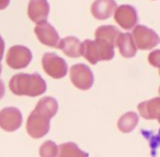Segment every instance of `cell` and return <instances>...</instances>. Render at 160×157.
Returning <instances> with one entry per match:
<instances>
[{
  "instance_id": "6da1fadb",
  "label": "cell",
  "mask_w": 160,
  "mask_h": 157,
  "mask_svg": "<svg viewBox=\"0 0 160 157\" xmlns=\"http://www.w3.org/2000/svg\"><path fill=\"white\" fill-rule=\"evenodd\" d=\"M9 88L17 96L38 97L46 91V82L38 74H17L11 78Z\"/></svg>"
},
{
  "instance_id": "7a4b0ae2",
  "label": "cell",
  "mask_w": 160,
  "mask_h": 157,
  "mask_svg": "<svg viewBox=\"0 0 160 157\" xmlns=\"http://www.w3.org/2000/svg\"><path fill=\"white\" fill-rule=\"evenodd\" d=\"M133 39L137 49L139 50H152L160 43V38L152 29H149L148 27L142 24L136 25L133 29Z\"/></svg>"
},
{
  "instance_id": "3957f363",
  "label": "cell",
  "mask_w": 160,
  "mask_h": 157,
  "mask_svg": "<svg viewBox=\"0 0 160 157\" xmlns=\"http://www.w3.org/2000/svg\"><path fill=\"white\" fill-rule=\"evenodd\" d=\"M51 119L44 113H41L36 110H33L28 118L27 131L28 134L33 139H41L48 133L51 128Z\"/></svg>"
},
{
  "instance_id": "277c9868",
  "label": "cell",
  "mask_w": 160,
  "mask_h": 157,
  "mask_svg": "<svg viewBox=\"0 0 160 157\" xmlns=\"http://www.w3.org/2000/svg\"><path fill=\"white\" fill-rule=\"evenodd\" d=\"M42 66L45 73L55 79L65 77L68 71L67 63L55 53H45L42 58Z\"/></svg>"
},
{
  "instance_id": "5b68a950",
  "label": "cell",
  "mask_w": 160,
  "mask_h": 157,
  "mask_svg": "<svg viewBox=\"0 0 160 157\" xmlns=\"http://www.w3.org/2000/svg\"><path fill=\"white\" fill-rule=\"evenodd\" d=\"M70 80L76 88L89 90L94 82L93 73L85 64H76L70 68Z\"/></svg>"
},
{
  "instance_id": "8992f818",
  "label": "cell",
  "mask_w": 160,
  "mask_h": 157,
  "mask_svg": "<svg viewBox=\"0 0 160 157\" xmlns=\"http://www.w3.org/2000/svg\"><path fill=\"white\" fill-rule=\"evenodd\" d=\"M32 60V52L22 45H14L10 47L7 53L6 62L12 69L25 68Z\"/></svg>"
},
{
  "instance_id": "52a82bcc",
  "label": "cell",
  "mask_w": 160,
  "mask_h": 157,
  "mask_svg": "<svg viewBox=\"0 0 160 157\" xmlns=\"http://www.w3.org/2000/svg\"><path fill=\"white\" fill-rule=\"evenodd\" d=\"M115 22L124 30H132L137 25V11L133 6L122 5L116 8L114 12Z\"/></svg>"
},
{
  "instance_id": "ba28073f",
  "label": "cell",
  "mask_w": 160,
  "mask_h": 157,
  "mask_svg": "<svg viewBox=\"0 0 160 157\" xmlns=\"http://www.w3.org/2000/svg\"><path fill=\"white\" fill-rule=\"evenodd\" d=\"M34 32L42 44L49 47H54V49H58L60 42L59 34L57 33L55 28L51 23H48L47 21L38 23L34 29Z\"/></svg>"
},
{
  "instance_id": "9c48e42d",
  "label": "cell",
  "mask_w": 160,
  "mask_h": 157,
  "mask_svg": "<svg viewBox=\"0 0 160 157\" xmlns=\"http://www.w3.org/2000/svg\"><path fill=\"white\" fill-rule=\"evenodd\" d=\"M22 124V114L20 110L13 107L5 108L0 111V128L7 132L17 131Z\"/></svg>"
},
{
  "instance_id": "30bf717a",
  "label": "cell",
  "mask_w": 160,
  "mask_h": 157,
  "mask_svg": "<svg viewBox=\"0 0 160 157\" xmlns=\"http://www.w3.org/2000/svg\"><path fill=\"white\" fill-rule=\"evenodd\" d=\"M49 14V3L47 0H30L28 16L36 24L47 20Z\"/></svg>"
},
{
  "instance_id": "8fae6325",
  "label": "cell",
  "mask_w": 160,
  "mask_h": 157,
  "mask_svg": "<svg viewBox=\"0 0 160 157\" xmlns=\"http://www.w3.org/2000/svg\"><path fill=\"white\" fill-rule=\"evenodd\" d=\"M115 0H94L91 5V13L97 20H107L115 12Z\"/></svg>"
},
{
  "instance_id": "7c38bea8",
  "label": "cell",
  "mask_w": 160,
  "mask_h": 157,
  "mask_svg": "<svg viewBox=\"0 0 160 157\" xmlns=\"http://www.w3.org/2000/svg\"><path fill=\"white\" fill-rule=\"evenodd\" d=\"M138 111L144 119L157 120L160 123V97L140 102L138 104Z\"/></svg>"
},
{
  "instance_id": "4fadbf2b",
  "label": "cell",
  "mask_w": 160,
  "mask_h": 157,
  "mask_svg": "<svg viewBox=\"0 0 160 157\" xmlns=\"http://www.w3.org/2000/svg\"><path fill=\"white\" fill-rule=\"evenodd\" d=\"M122 32L113 25H101L96 30V40H101L108 42L114 47H118V40Z\"/></svg>"
},
{
  "instance_id": "5bb4252c",
  "label": "cell",
  "mask_w": 160,
  "mask_h": 157,
  "mask_svg": "<svg viewBox=\"0 0 160 157\" xmlns=\"http://www.w3.org/2000/svg\"><path fill=\"white\" fill-rule=\"evenodd\" d=\"M118 47L120 50V53L122 56L126 58L134 57L137 53V46L132 33H122L118 40Z\"/></svg>"
},
{
  "instance_id": "9a60e30c",
  "label": "cell",
  "mask_w": 160,
  "mask_h": 157,
  "mask_svg": "<svg viewBox=\"0 0 160 157\" xmlns=\"http://www.w3.org/2000/svg\"><path fill=\"white\" fill-rule=\"evenodd\" d=\"M80 46L81 42L75 36H67L60 40L58 49L62 50V53L66 54L69 57H79L80 54Z\"/></svg>"
},
{
  "instance_id": "2e32d148",
  "label": "cell",
  "mask_w": 160,
  "mask_h": 157,
  "mask_svg": "<svg viewBox=\"0 0 160 157\" xmlns=\"http://www.w3.org/2000/svg\"><path fill=\"white\" fill-rule=\"evenodd\" d=\"M34 110L38 111L41 113H44L45 115L52 119L58 111V103L56 99L52 97H43L42 99L38 100L36 103V107Z\"/></svg>"
},
{
  "instance_id": "e0dca14e",
  "label": "cell",
  "mask_w": 160,
  "mask_h": 157,
  "mask_svg": "<svg viewBox=\"0 0 160 157\" xmlns=\"http://www.w3.org/2000/svg\"><path fill=\"white\" fill-rule=\"evenodd\" d=\"M80 54L92 65H96L99 62V54L97 50L96 42L92 40H85L80 46Z\"/></svg>"
},
{
  "instance_id": "ac0fdd59",
  "label": "cell",
  "mask_w": 160,
  "mask_h": 157,
  "mask_svg": "<svg viewBox=\"0 0 160 157\" xmlns=\"http://www.w3.org/2000/svg\"><path fill=\"white\" fill-rule=\"evenodd\" d=\"M57 157H89L88 154L81 150L75 143H64L58 146Z\"/></svg>"
},
{
  "instance_id": "d6986e66",
  "label": "cell",
  "mask_w": 160,
  "mask_h": 157,
  "mask_svg": "<svg viewBox=\"0 0 160 157\" xmlns=\"http://www.w3.org/2000/svg\"><path fill=\"white\" fill-rule=\"evenodd\" d=\"M138 123V115L135 112H127L123 114L118 119V128H120L121 132L123 133H129L135 128V126Z\"/></svg>"
},
{
  "instance_id": "ffe728a7",
  "label": "cell",
  "mask_w": 160,
  "mask_h": 157,
  "mask_svg": "<svg viewBox=\"0 0 160 157\" xmlns=\"http://www.w3.org/2000/svg\"><path fill=\"white\" fill-rule=\"evenodd\" d=\"M97 50H98L99 60H111L114 57V46L110 43L101 40H96Z\"/></svg>"
},
{
  "instance_id": "44dd1931",
  "label": "cell",
  "mask_w": 160,
  "mask_h": 157,
  "mask_svg": "<svg viewBox=\"0 0 160 157\" xmlns=\"http://www.w3.org/2000/svg\"><path fill=\"white\" fill-rule=\"evenodd\" d=\"M57 153L58 146L52 141H47L43 143L40 148L41 157H57Z\"/></svg>"
},
{
  "instance_id": "7402d4cb",
  "label": "cell",
  "mask_w": 160,
  "mask_h": 157,
  "mask_svg": "<svg viewBox=\"0 0 160 157\" xmlns=\"http://www.w3.org/2000/svg\"><path fill=\"white\" fill-rule=\"evenodd\" d=\"M148 62L151 66L160 69V50H155L148 55Z\"/></svg>"
},
{
  "instance_id": "603a6c76",
  "label": "cell",
  "mask_w": 160,
  "mask_h": 157,
  "mask_svg": "<svg viewBox=\"0 0 160 157\" xmlns=\"http://www.w3.org/2000/svg\"><path fill=\"white\" fill-rule=\"evenodd\" d=\"M3 52H5V41L2 40V38L0 35V64H1V60H2Z\"/></svg>"
},
{
  "instance_id": "cb8c5ba5",
  "label": "cell",
  "mask_w": 160,
  "mask_h": 157,
  "mask_svg": "<svg viewBox=\"0 0 160 157\" xmlns=\"http://www.w3.org/2000/svg\"><path fill=\"white\" fill-rule=\"evenodd\" d=\"M10 0H0V10H3L8 7Z\"/></svg>"
},
{
  "instance_id": "d4e9b609",
  "label": "cell",
  "mask_w": 160,
  "mask_h": 157,
  "mask_svg": "<svg viewBox=\"0 0 160 157\" xmlns=\"http://www.w3.org/2000/svg\"><path fill=\"white\" fill-rule=\"evenodd\" d=\"M3 96H5V85L0 80V99H1Z\"/></svg>"
},
{
  "instance_id": "484cf974",
  "label": "cell",
  "mask_w": 160,
  "mask_h": 157,
  "mask_svg": "<svg viewBox=\"0 0 160 157\" xmlns=\"http://www.w3.org/2000/svg\"><path fill=\"white\" fill-rule=\"evenodd\" d=\"M1 69H2V66H1V64H0V74H1Z\"/></svg>"
},
{
  "instance_id": "4316f807",
  "label": "cell",
  "mask_w": 160,
  "mask_h": 157,
  "mask_svg": "<svg viewBox=\"0 0 160 157\" xmlns=\"http://www.w3.org/2000/svg\"><path fill=\"white\" fill-rule=\"evenodd\" d=\"M159 95H160V87H159Z\"/></svg>"
},
{
  "instance_id": "83f0119b",
  "label": "cell",
  "mask_w": 160,
  "mask_h": 157,
  "mask_svg": "<svg viewBox=\"0 0 160 157\" xmlns=\"http://www.w3.org/2000/svg\"><path fill=\"white\" fill-rule=\"evenodd\" d=\"M159 75H160V69H159Z\"/></svg>"
}]
</instances>
